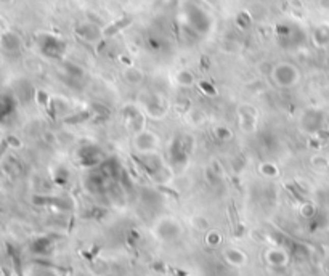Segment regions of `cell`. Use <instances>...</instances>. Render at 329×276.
Masks as SVG:
<instances>
[{
  "mask_svg": "<svg viewBox=\"0 0 329 276\" xmlns=\"http://www.w3.org/2000/svg\"><path fill=\"white\" fill-rule=\"evenodd\" d=\"M13 109V101L7 95H0V121L5 119L8 113Z\"/></svg>",
  "mask_w": 329,
  "mask_h": 276,
  "instance_id": "6da1fadb",
  "label": "cell"
}]
</instances>
